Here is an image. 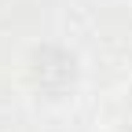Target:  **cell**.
Returning <instances> with one entry per match:
<instances>
[{"label": "cell", "mask_w": 132, "mask_h": 132, "mask_svg": "<svg viewBox=\"0 0 132 132\" xmlns=\"http://www.w3.org/2000/svg\"><path fill=\"white\" fill-rule=\"evenodd\" d=\"M22 81H26V88L37 99H44V103H62L81 85V59L66 44L40 40V44H33L26 52Z\"/></svg>", "instance_id": "1"}, {"label": "cell", "mask_w": 132, "mask_h": 132, "mask_svg": "<svg viewBox=\"0 0 132 132\" xmlns=\"http://www.w3.org/2000/svg\"><path fill=\"white\" fill-rule=\"evenodd\" d=\"M118 132H132V92H128L125 106H121V118H118Z\"/></svg>", "instance_id": "2"}]
</instances>
